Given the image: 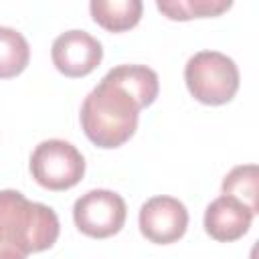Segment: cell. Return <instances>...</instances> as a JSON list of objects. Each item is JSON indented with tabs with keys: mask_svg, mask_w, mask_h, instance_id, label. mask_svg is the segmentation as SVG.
Returning a JSON list of instances; mask_svg holds the SVG:
<instances>
[{
	"mask_svg": "<svg viewBox=\"0 0 259 259\" xmlns=\"http://www.w3.org/2000/svg\"><path fill=\"white\" fill-rule=\"evenodd\" d=\"M140 105L121 87L101 79L81 105V127L97 148L125 144L138 127Z\"/></svg>",
	"mask_w": 259,
	"mask_h": 259,
	"instance_id": "1",
	"label": "cell"
},
{
	"mask_svg": "<svg viewBox=\"0 0 259 259\" xmlns=\"http://www.w3.org/2000/svg\"><path fill=\"white\" fill-rule=\"evenodd\" d=\"M57 212L40 202H30L18 190H0V243L28 253L53 247L59 239Z\"/></svg>",
	"mask_w": 259,
	"mask_h": 259,
	"instance_id": "2",
	"label": "cell"
},
{
	"mask_svg": "<svg viewBox=\"0 0 259 259\" xmlns=\"http://www.w3.org/2000/svg\"><path fill=\"white\" fill-rule=\"evenodd\" d=\"M184 81L196 101L223 105L231 101L239 89V69L231 57L219 51H200L188 59Z\"/></svg>",
	"mask_w": 259,
	"mask_h": 259,
	"instance_id": "3",
	"label": "cell"
},
{
	"mask_svg": "<svg viewBox=\"0 0 259 259\" xmlns=\"http://www.w3.org/2000/svg\"><path fill=\"white\" fill-rule=\"evenodd\" d=\"M32 178L49 190L73 188L85 174L81 152L65 140H45L30 156Z\"/></svg>",
	"mask_w": 259,
	"mask_h": 259,
	"instance_id": "4",
	"label": "cell"
},
{
	"mask_svg": "<svg viewBox=\"0 0 259 259\" xmlns=\"http://www.w3.org/2000/svg\"><path fill=\"white\" fill-rule=\"evenodd\" d=\"M125 200L111 190H89L75 200L73 219L77 229L93 239H105L121 231L125 223Z\"/></svg>",
	"mask_w": 259,
	"mask_h": 259,
	"instance_id": "5",
	"label": "cell"
},
{
	"mask_svg": "<svg viewBox=\"0 0 259 259\" xmlns=\"http://www.w3.org/2000/svg\"><path fill=\"white\" fill-rule=\"evenodd\" d=\"M188 227V210L174 196H154L140 208L142 235L158 245L178 241Z\"/></svg>",
	"mask_w": 259,
	"mask_h": 259,
	"instance_id": "6",
	"label": "cell"
},
{
	"mask_svg": "<svg viewBox=\"0 0 259 259\" xmlns=\"http://www.w3.org/2000/svg\"><path fill=\"white\" fill-rule=\"evenodd\" d=\"M53 65L65 77H85L95 71L103 59L101 42L85 30H67L59 34L51 49Z\"/></svg>",
	"mask_w": 259,
	"mask_h": 259,
	"instance_id": "7",
	"label": "cell"
},
{
	"mask_svg": "<svg viewBox=\"0 0 259 259\" xmlns=\"http://www.w3.org/2000/svg\"><path fill=\"white\" fill-rule=\"evenodd\" d=\"M253 212L231 196L214 198L204 210V231L221 243H231L241 239L253 221Z\"/></svg>",
	"mask_w": 259,
	"mask_h": 259,
	"instance_id": "8",
	"label": "cell"
},
{
	"mask_svg": "<svg viewBox=\"0 0 259 259\" xmlns=\"http://www.w3.org/2000/svg\"><path fill=\"white\" fill-rule=\"evenodd\" d=\"M103 79L130 93L140 105V109L152 105L160 91V81L156 71H152L146 65H119L111 69Z\"/></svg>",
	"mask_w": 259,
	"mask_h": 259,
	"instance_id": "9",
	"label": "cell"
},
{
	"mask_svg": "<svg viewBox=\"0 0 259 259\" xmlns=\"http://www.w3.org/2000/svg\"><path fill=\"white\" fill-rule=\"evenodd\" d=\"M89 10L93 20L105 30L123 32L140 22L144 4L140 0H93Z\"/></svg>",
	"mask_w": 259,
	"mask_h": 259,
	"instance_id": "10",
	"label": "cell"
},
{
	"mask_svg": "<svg viewBox=\"0 0 259 259\" xmlns=\"http://www.w3.org/2000/svg\"><path fill=\"white\" fill-rule=\"evenodd\" d=\"M257 180H259V170L255 164H241L235 166L223 180V194L239 200L243 206H247L253 214L259 212V202H257Z\"/></svg>",
	"mask_w": 259,
	"mask_h": 259,
	"instance_id": "11",
	"label": "cell"
},
{
	"mask_svg": "<svg viewBox=\"0 0 259 259\" xmlns=\"http://www.w3.org/2000/svg\"><path fill=\"white\" fill-rule=\"evenodd\" d=\"M30 59L26 38L8 26H0V79L20 75Z\"/></svg>",
	"mask_w": 259,
	"mask_h": 259,
	"instance_id": "12",
	"label": "cell"
},
{
	"mask_svg": "<svg viewBox=\"0 0 259 259\" xmlns=\"http://www.w3.org/2000/svg\"><path fill=\"white\" fill-rule=\"evenodd\" d=\"M156 6L170 20H190V18L219 16L227 12L233 6V2L231 0H158Z\"/></svg>",
	"mask_w": 259,
	"mask_h": 259,
	"instance_id": "13",
	"label": "cell"
},
{
	"mask_svg": "<svg viewBox=\"0 0 259 259\" xmlns=\"http://www.w3.org/2000/svg\"><path fill=\"white\" fill-rule=\"evenodd\" d=\"M0 259H26V255L18 249H12V247L0 243Z\"/></svg>",
	"mask_w": 259,
	"mask_h": 259,
	"instance_id": "14",
	"label": "cell"
}]
</instances>
